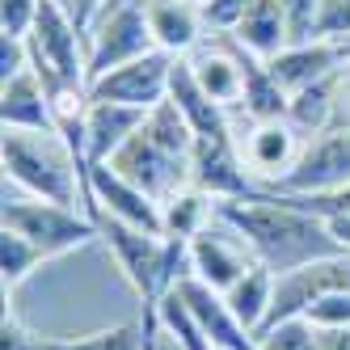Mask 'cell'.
Here are the masks:
<instances>
[{
	"label": "cell",
	"instance_id": "cell-9",
	"mask_svg": "<svg viewBox=\"0 0 350 350\" xmlns=\"http://www.w3.org/2000/svg\"><path fill=\"white\" fill-rule=\"evenodd\" d=\"M186 254H190V274L203 279L207 287H215V291H228L237 279H245V274L258 266L254 249H249L237 237V228H228L219 215L186 241Z\"/></svg>",
	"mask_w": 350,
	"mask_h": 350
},
{
	"label": "cell",
	"instance_id": "cell-21",
	"mask_svg": "<svg viewBox=\"0 0 350 350\" xmlns=\"http://www.w3.org/2000/svg\"><path fill=\"white\" fill-rule=\"evenodd\" d=\"M228 34L245 46L249 55H258L266 64L291 46V26H287V13L279 9V0H258Z\"/></svg>",
	"mask_w": 350,
	"mask_h": 350
},
{
	"label": "cell",
	"instance_id": "cell-11",
	"mask_svg": "<svg viewBox=\"0 0 350 350\" xmlns=\"http://www.w3.org/2000/svg\"><path fill=\"white\" fill-rule=\"evenodd\" d=\"M169 77H173V55L148 51V55H139L131 64L106 72L102 81H93L89 97L93 102H118V106H131V110L148 114L169 97Z\"/></svg>",
	"mask_w": 350,
	"mask_h": 350
},
{
	"label": "cell",
	"instance_id": "cell-33",
	"mask_svg": "<svg viewBox=\"0 0 350 350\" xmlns=\"http://www.w3.org/2000/svg\"><path fill=\"white\" fill-rule=\"evenodd\" d=\"M346 34H350V0H325L317 38H346Z\"/></svg>",
	"mask_w": 350,
	"mask_h": 350
},
{
	"label": "cell",
	"instance_id": "cell-27",
	"mask_svg": "<svg viewBox=\"0 0 350 350\" xmlns=\"http://www.w3.org/2000/svg\"><path fill=\"white\" fill-rule=\"evenodd\" d=\"M258 350H321V329L308 317H287L258 329Z\"/></svg>",
	"mask_w": 350,
	"mask_h": 350
},
{
	"label": "cell",
	"instance_id": "cell-1",
	"mask_svg": "<svg viewBox=\"0 0 350 350\" xmlns=\"http://www.w3.org/2000/svg\"><path fill=\"white\" fill-rule=\"evenodd\" d=\"M215 215L228 228H237V237L254 249V258L274 274H291L308 262L346 254L329 228V219H321L317 211L270 190L254 198H215Z\"/></svg>",
	"mask_w": 350,
	"mask_h": 350
},
{
	"label": "cell",
	"instance_id": "cell-26",
	"mask_svg": "<svg viewBox=\"0 0 350 350\" xmlns=\"http://www.w3.org/2000/svg\"><path fill=\"white\" fill-rule=\"evenodd\" d=\"M46 262V254L13 228H0V279H5V295H13L30 274Z\"/></svg>",
	"mask_w": 350,
	"mask_h": 350
},
{
	"label": "cell",
	"instance_id": "cell-20",
	"mask_svg": "<svg viewBox=\"0 0 350 350\" xmlns=\"http://www.w3.org/2000/svg\"><path fill=\"white\" fill-rule=\"evenodd\" d=\"M342 93H346V68L334 72V77H325L308 89H299L291 93V106H287V122L304 135H321L325 127H334V122L342 118Z\"/></svg>",
	"mask_w": 350,
	"mask_h": 350
},
{
	"label": "cell",
	"instance_id": "cell-18",
	"mask_svg": "<svg viewBox=\"0 0 350 350\" xmlns=\"http://www.w3.org/2000/svg\"><path fill=\"white\" fill-rule=\"evenodd\" d=\"M0 122L17 127V131H59L51 93H46L34 68H26L21 77L0 85Z\"/></svg>",
	"mask_w": 350,
	"mask_h": 350
},
{
	"label": "cell",
	"instance_id": "cell-13",
	"mask_svg": "<svg viewBox=\"0 0 350 350\" xmlns=\"http://www.w3.org/2000/svg\"><path fill=\"white\" fill-rule=\"evenodd\" d=\"M190 186H198L211 198H254L262 194L258 178L249 173L237 139H194V165Z\"/></svg>",
	"mask_w": 350,
	"mask_h": 350
},
{
	"label": "cell",
	"instance_id": "cell-31",
	"mask_svg": "<svg viewBox=\"0 0 350 350\" xmlns=\"http://www.w3.org/2000/svg\"><path fill=\"white\" fill-rule=\"evenodd\" d=\"M34 13H38V0H0V34L26 38L34 26Z\"/></svg>",
	"mask_w": 350,
	"mask_h": 350
},
{
	"label": "cell",
	"instance_id": "cell-16",
	"mask_svg": "<svg viewBox=\"0 0 350 350\" xmlns=\"http://www.w3.org/2000/svg\"><path fill=\"white\" fill-rule=\"evenodd\" d=\"M350 68L346 51H342V42L338 38H308V42H291L287 51H279L270 59V72H274V81H279L287 93H299V89H308L325 77H334V72Z\"/></svg>",
	"mask_w": 350,
	"mask_h": 350
},
{
	"label": "cell",
	"instance_id": "cell-28",
	"mask_svg": "<svg viewBox=\"0 0 350 350\" xmlns=\"http://www.w3.org/2000/svg\"><path fill=\"white\" fill-rule=\"evenodd\" d=\"M321 5H325V0H279V9L287 13V26H291V42H308V38H317Z\"/></svg>",
	"mask_w": 350,
	"mask_h": 350
},
{
	"label": "cell",
	"instance_id": "cell-37",
	"mask_svg": "<svg viewBox=\"0 0 350 350\" xmlns=\"http://www.w3.org/2000/svg\"><path fill=\"white\" fill-rule=\"evenodd\" d=\"M321 350H350V325H334V329H321Z\"/></svg>",
	"mask_w": 350,
	"mask_h": 350
},
{
	"label": "cell",
	"instance_id": "cell-14",
	"mask_svg": "<svg viewBox=\"0 0 350 350\" xmlns=\"http://www.w3.org/2000/svg\"><path fill=\"white\" fill-rule=\"evenodd\" d=\"M178 287L186 295L190 312L198 317V325H203L211 350H258L254 329H249V325L232 312V304H228V295H224V291L207 287L203 279H194V274H186Z\"/></svg>",
	"mask_w": 350,
	"mask_h": 350
},
{
	"label": "cell",
	"instance_id": "cell-35",
	"mask_svg": "<svg viewBox=\"0 0 350 350\" xmlns=\"http://www.w3.org/2000/svg\"><path fill=\"white\" fill-rule=\"evenodd\" d=\"M0 350H46L42 338H34L9 308H5V325H0Z\"/></svg>",
	"mask_w": 350,
	"mask_h": 350
},
{
	"label": "cell",
	"instance_id": "cell-6",
	"mask_svg": "<svg viewBox=\"0 0 350 350\" xmlns=\"http://www.w3.org/2000/svg\"><path fill=\"white\" fill-rule=\"evenodd\" d=\"M346 182H350V114H342L321 135L304 139L295 169L279 186H270V194H325Z\"/></svg>",
	"mask_w": 350,
	"mask_h": 350
},
{
	"label": "cell",
	"instance_id": "cell-24",
	"mask_svg": "<svg viewBox=\"0 0 350 350\" xmlns=\"http://www.w3.org/2000/svg\"><path fill=\"white\" fill-rule=\"evenodd\" d=\"M157 329L173 342V350H211L203 325H198V317L186 304L182 287H169L161 295V304H157Z\"/></svg>",
	"mask_w": 350,
	"mask_h": 350
},
{
	"label": "cell",
	"instance_id": "cell-22",
	"mask_svg": "<svg viewBox=\"0 0 350 350\" xmlns=\"http://www.w3.org/2000/svg\"><path fill=\"white\" fill-rule=\"evenodd\" d=\"M46 350H152L157 346V329L148 321H122L97 334H81V338H42Z\"/></svg>",
	"mask_w": 350,
	"mask_h": 350
},
{
	"label": "cell",
	"instance_id": "cell-34",
	"mask_svg": "<svg viewBox=\"0 0 350 350\" xmlns=\"http://www.w3.org/2000/svg\"><path fill=\"white\" fill-rule=\"evenodd\" d=\"M258 0H207V30H232L237 21L254 9Z\"/></svg>",
	"mask_w": 350,
	"mask_h": 350
},
{
	"label": "cell",
	"instance_id": "cell-12",
	"mask_svg": "<svg viewBox=\"0 0 350 350\" xmlns=\"http://www.w3.org/2000/svg\"><path fill=\"white\" fill-rule=\"evenodd\" d=\"M237 148H241L249 173L258 178V186L270 190V186H279L287 173L295 169L299 152H304V135H299L287 118L245 122V131L237 127Z\"/></svg>",
	"mask_w": 350,
	"mask_h": 350
},
{
	"label": "cell",
	"instance_id": "cell-17",
	"mask_svg": "<svg viewBox=\"0 0 350 350\" xmlns=\"http://www.w3.org/2000/svg\"><path fill=\"white\" fill-rule=\"evenodd\" d=\"M169 102L182 110V118L190 122V131H194L198 139H237V118H232V110L215 106L211 97L198 89V81H194V72H190L186 55H182V59H173Z\"/></svg>",
	"mask_w": 350,
	"mask_h": 350
},
{
	"label": "cell",
	"instance_id": "cell-32",
	"mask_svg": "<svg viewBox=\"0 0 350 350\" xmlns=\"http://www.w3.org/2000/svg\"><path fill=\"white\" fill-rule=\"evenodd\" d=\"M26 68H30V42L13 38V34H0V85L21 77Z\"/></svg>",
	"mask_w": 350,
	"mask_h": 350
},
{
	"label": "cell",
	"instance_id": "cell-15",
	"mask_svg": "<svg viewBox=\"0 0 350 350\" xmlns=\"http://www.w3.org/2000/svg\"><path fill=\"white\" fill-rule=\"evenodd\" d=\"M144 17H148L157 51H165L173 59L190 55L194 46L211 34L207 13H203V5H194V0H144Z\"/></svg>",
	"mask_w": 350,
	"mask_h": 350
},
{
	"label": "cell",
	"instance_id": "cell-38",
	"mask_svg": "<svg viewBox=\"0 0 350 350\" xmlns=\"http://www.w3.org/2000/svg\"><path fill=\"white\" fill-rule=\"evenodd\" d=\"M329 228H334V237L342 241V249H350V215H334Z\"/></svg>",
	"mask_w": 350,
	"mask_h": 350
},
{
	"label": "cell",
	"instance_id": "cell-29",
	"mask_svg": "<svg viewBox=\"0 0 350 350\" xmlns=\"http://www.w3.org/2000/svg\"><path fill=\"white\" fill-rule=\"evenodd\" d=\"M283 198H291V203L317 211L321 219L350 215V182H346V186H338V190H325V194H283Z\"/></svg>",
	"mask_w": 350,
	"mask_h": 350
},
{
	"label": "cell",
	"instance_id": "cell-25",
	"mask_svg": "<svg viewBox=\"0 0 350 350\" xmlns=\"http://www.w3.org/2000/svg\"><path fill=\"white\" fill-rule=\"evenodd\" d=\"M161 207H165V237H182V241H190L198 228H207V224L215 219V198L203 194L198 186L178 190Z\"/></svg>",
	"mask_w": 350,
	"mask_h": 350
},
{
	"label": "cell",
	"instance_id": "cell-4",
	"mask_svg": "<svg viewBox=\"0 0 350 350\" xmlns=\"http://www.w3.org/2000/svg\"><path fill=\"white\" fill-rule=\"evenodd\" d=\"M30 42V68L38 72V81L46 85V93H55L64 85H85L89 89V34L77 26L59 0H38L34 26L26 34Z\"/></svg>",
	"mask_w": 350,
	"mask_h": 350
},
{
	"label": "cell",
	"instance_id": "cell-30",
	"mask_svg": "<svg viewBox=\"0 0 350 350\" xmlns=\"http://www.w3.org/2000/svg\"><path fill=\"white\" fill-rule=\"evenodd\" d=\"M317 329H334V325H350V291H334V295H321L317 304H308L304 312Z\"/></svg>",
	"mask_w": 350,
	"mask_h": 350
},
{
	"label": "cell",
	"instance_id": "cell-7",
	"mask_svg": "<svg viewBox=\"0 0 350 350\" xmlns=\"http://www.w3.org/2000/svg\"><path fill=\"white\" fill-rule=\"evenodd\" d=\"M148 51H157V42H152V30H148V17H144V0L102 13L89 26V59H85L89 85Z\"/></svg>",
	"mask_w": 350,
	"mask_h": 350
},
{
	"label": "cell",
	"instance_id": "cell-39",
	"mask_svg": "<svg viewBox=\"0 0 350 350\" xmlns=\"http://www.w3.org/2000/svg\"><path fill=\"white\" fill-rule=\"evenodd\" d=\"M122 5H135V0H106V9H102V13H110V9H122ZM102 13H97V17H102Z\"/></svg>",
	"mask_w": 350,
	"mask_h": 350
},
{
	"label": "cell",
	"instance_id": "cell-3",
	"mask_svg": "<svg viewBox=\"0 0 350 350\" xmlns=\"http://www.w3.org/2000/svg\"><path fill=\"white\" fill-rule=\"evenodd\" d=\"M0 165H5V186H17L21 194L46 198V203L89 211V169L81 165V157L68 148L59 131L5 127V135H0Z\"/></svg>",
	"mask_w": 350,
	"mask_h": 350
},
{
	"label": "cell",
	"instance_id": "cell-2",
	"mask_svg": "<svg viewBox=\"0 0 350 350\" xmlns=\"http://www.w3.org/2000/svg\"><path fill=\"white\" fill-rule=\"evenodd\" d=\"M194 131L182 118V110L169 102L148 110V118L139 122V131L114 152V165L122 178H131L135 186H144L157 203H169L178 190L190 186V165H194Z\"/></svg>",
	"mask_w": 350,
	"mask_h": 350
},
{
	"label": "cell",
	"instance_id": "cell-10",
	"mask_svg": "<svg viewBox=\"0 0 350 350\" xmlns=\"http://www.w3.org/2000/svg\"><path fill=\"white\" fill-rule=\"evenodd\" d=\"M334 291H350V249L346 254H334V258H321V262H308L291 274H279L274 304H270V317L262 321V329L287 321V317H304L308 304H317L321 295H334Z\"/></svg>",
	"mask_w": 350,
	"mask_h": 350
},
{
	"label": "cell",
	"instance_id": "cell-5",
	"mask_svg": "<svg viewBox=\"0 0 350 350\" xmlns=\"http://www.w3.org/2000/svg\"><path fill=\"white\" fill-rule=\"evenodd\" d=\"M0 228L30 237L46 254V262L102 241V228L89 211L46 203V198H34V194H9V190H5V207H0Z\"/></svg>",
	"mask_w": 350,
	"mask_h": 350
},
{
	"label": "cell",
	"instance_id": "cell-8",
	"mask_svg": "<svg viewBox=\"0 0 350 350\" xmlns=\"http://www.w3.org/2000/svg\"><path fill=\"white\" fill-rule=\"evenodd\" d=\"M89 211H93V219L110 215L122 224H135L144 232L165 237V207L144 186L122 178L114 165H89Z\"/></svg>",
	"mask_w": 350,
	"mask_h": 350
},
{
	"label": "cell",
	"instance_id": "cell-36",
	"mask_svg": "<svg viewBox=\"0 0 350 350\" xmlns=\"http://www.w3.org/2000/svg\"><path fill=\"white\" fill-rule=\"evenodd\" d=\"M59 5L72 13V17H77V26L89 34V26H93V21H97V13H102L106 9V0H59Z\"/></svg>",
	"mask_w": 350,
	"mask_h": 350
},
{
	"label": "cell",
	"instance_id": "cell-23",
	"mask_svg": "<svg viewBox=\"0 0 350 350\" xmlns=\"http://www.w3.org/2000/svg\"><path fill=\"white\" fill-rule=\"evenodd\" d=\"M274 283H279V274H274L270 266H254V270H249L245 274V279H237L228 291H224V295H228V304H232V312L249 325V329H262V321L270 317V304H274Z\"/></svg>",
	"mask_w": 350,
	"mask_h": 350
},
{
	"label": "cell",
	"instance_id": "cell-19",
	"mask_svg": "<svg viewBox=\"0 0 350 350\" xmlns=\"http://www.w3.org/2000/svg\"><path fill=\"white\" fill-rule=\"evenodd\" d=\"M144 118H148L144 110L118 106V102H93L89 97V114H85V157H89V165L114 161V152L139 131Z\"/></svg>",
	"mask_w": 350,
	"mask_h": 350
}]
</instances>
